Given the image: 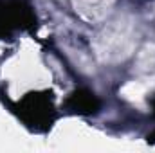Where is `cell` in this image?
Masks as SVG:
<instances>
[{
	"instance_id": "cell-5",
	"label": "cell",
	"mask_w": 155,
	"mask_h": 153,
	"mask_svg": "<svg viewBox=\"0 0 155 153\" xmlns=\"http://www.w3.org/2000/svg\"><path fill=\"white\" fill-rule=\"evenodd\" d=\"M150 105H152V114H153V117H155V96L152 97V101H150Z\"/></svg>"
},
{
	"instance_id": "cell-3",
	"label": "cell",
	"mask_w": 155,
	"mask_h": 153,
	"mask_svg": "<svg viewBox=\"0 0 155 153\" xmlns=\"http://www.w3.org/2000/svg\"><path fill=\"white\" fill-rule=\"evenodd\" d=\"M65 110L72 115H81V117H90V115H97L101 110V101L99 97L88 90V88H76L72 90L65 103H63Z\"/></svg>"
},
{
	"instance_id": "cell-4",
	"label": "cell",
	"mask_w": 155,
	"mask_h": 153,
	"mask_svg": "<svg viewBox=\"0 0 155 153\" xmlns=\"http://www.w3.org/2000/svg\"><path fill=\"white\" fill-rule=\"evenodd\" d=\"M146 141H148V144H155V130L146 135Z\"/></svg>"
},
{
	"instance_id": "cell-1",
	"label": "cell",
	"mask_w": 155,
	"mask_h": 153,
	"mask_svg": "<svg viewBox=\"0 0 155 153\" xmlns=\"http://www.w3.org/2000/svg\"><path fill=\"white\" fill-rule=\"evenodd\" d=\"M13 110L31 132H36V133L49 132L58 119L54 97H52V92L49 90H36V92L25 94L22 99L15 103Z\"/></svg>"
},
{
	"instance_id": "cell-2",
	"label": "cell",
	"mask_w": 155,
	"mask_h": 153,
	"mask_svg": "<svg viewBox=\"0 0 155 153\" xmlns=\"http://www.w3.org/2000/svg\"><path fill=\"white\" fill-rule=\"evenodd\" d=\"M38 18L29 0H0V40L13 38L18 31L36 29Z\"/></svg>"
}]
</instances>
